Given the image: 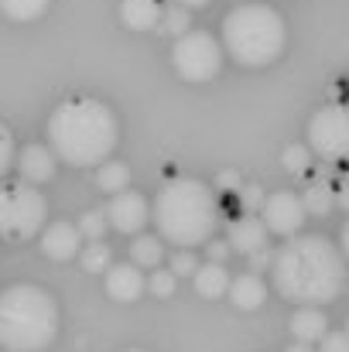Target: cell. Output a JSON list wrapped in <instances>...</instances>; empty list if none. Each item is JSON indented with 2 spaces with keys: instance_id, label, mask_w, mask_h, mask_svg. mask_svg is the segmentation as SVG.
<instances>
[{
  "instance_id": "52a82bcc",
  "label": "cell",
  "mask_w": 349,
  "mask_h": 352,
  "mask_svg": "<svg viewBox=\"0 0 349 352\" xmlns=\"http://www.w3.org/2000/svg\"><path fill=\"white\" fill-rule=\"evenodd\" d=\"M223 55H226L223 45L209 31H189V34L175 38V48H171L175 72L185 82H209L213 76H220Z\"/></svg>"
},
{
  "instance_id": "603a6c76",
  "label": "cell",
  "mask_w": 349,
  "mask_h": 352,
  "mask_svg": "<svg viewBox=\"0 0 349 352\" xmlns=\"http://www.w3.org/2000/svg\"><path fill=\"white\" fill-rule=\"evenodd\" d=\"M48 10V0H0V14L24 24V21H38Z\"/></svg>"
},
{
  "instance_id": "ac0fdd59",
  "label": "cell",
  "mask_w": 349,
  "mask_h": 352,
  "mask_svg": "<svg viewBox=\"0 0 349 352\" xmlns=\"http://www.w3.org/2000/svg\"><path fill=\"white\" fill-rule=\"evenodd\" d=\"M195 291L202 294V298H223V294H230V284H233V277H230V270L223 267V263H202L199 270H195Z\"/></svg>"
},
{
  "instance_id": "8d00e7d4",
  "label": "cell",
  "mask_w": 349,
  "mask_h": 352,
  "mask_svg": "<svg viewBox=\"0 0 349 352\" xmlns=\"http://www.w3.org/2000/svg\"><path fill=\"white\" fill-rule=\"evenodd\" d=\"M178 7H185V10H199V7H206L209 0H175Z\"/></svg>"
},
{
  "instance_id": "f35d334b",
  "label": "cell",
  "mask_w": 349,
  "mask_h": 352,
  "mask_svg": "<svg viewBox=\"0 0 349 352\" xmlns=\"http://www.w3.org/2000/svg\"><path fill=\"white\" fill-rule=\"evenodd\" d=\"M127 352H144V349H127Z\"/></svg>"
},
{
  "instance_id": "f546056e",
  "label": "cell",
  "mask_w": 349,
  "mask_h": 352,
  "mask_svg": "<svg viewBox=\"0 0 349 352\" xmlns=\"http://www.w3.org/2000/svg\"><path fill=\"white\" fill-rule=\"evenodd\" d=\"M240 195H243V209L246 212H257V209H264V188L260 185H246V188H240Z\"/></svg>"
},
{
  "instance_id": "4316f807",
  "label": "cell",
  "mask_w": 349,
  "mask_h": 352,
  "mask_svg": "<svg viewBox=\"0 0 349 352\" xmlns=\"http://www.w3.org/2000/svg\"><path fill=\"white\" fill-rule=\"evenodd\" d=\"M284 168L291 171V175H305L308 171V161H312V154H308V147H302V144H291V147H284Z\"/></svg>"
},
{
  "instance_id": "277c9868",
  "label": "cell",
  "mask_w": 349,
  "mask_h": 352,
  "mask_svg": "<svg viewBox=\"0 0 349 352\" xmlns=\"http://www.w3.org/2000/svg\"><path fill=\"white\" fill-rule=\"evenodd\" d=\"M59 336V305L34 284L0 291V349L45 352Z\"/></svg>"
},
{
  "instance_id": "484cf974",
  "label": "cell",
  "mask_w": 349,
  "mask_h": 352,
  "mask_svg": "<svg viewBox=\"0 0 349 352\" xmlns=\"http://www.w3.org/2000/svg\"><path fill=\"white\" fill-rule=\"evenodd\" d=\"M175 287H178V277H175L171 270H161V267H158V270L147 277V291H151L154 298H171Z\"/></svg>"
},
{
  "instance_id": "d4e9b609",
  "label": "cell",
  "mask_w": 349,
  "mask_h": 352,
  "mask_svg": "<svg viewBox=\"0 0 349 352\" xmlns=\"http://www.w3.org/2000/svg\"><path fill=\"white\" fill-rule=\"evenodd\" d=\"M79 233H83V239H103L107 236V230H110V219H107V212L103 209H89V212H83L79 216Z\"/></svg>"
},
{
  "instance_id": "7402d4cb",
  "label": "cell",
  "mask_w": 349,
  "mask_h": 352,
  "mask_svg": "<svg viewBox=\"0 0 349 352\" xmlns=\"http://www.w3.org/2000/svg\"><path fill=\"white\" fill-rule=\"evenodd\" d=\"M79 263H83L89 274H107V270L114 267V253H110V246H107L103 239H93V243H86V246L79 250Z\"/></svg>"
},
{
  "instance_id": "e575fe53",
  "label": "cell",
  "mask_w": 349,
  "mask_h": 352,
  "mask_svg": "<svg viewBox=\"0 0 349 352\" xmlns=\"http://www.w3.org/2000/svg\"><path fill=\"white\" fill-rule=\"evenodd\" d=\"M336 202H339V206H343V209L349 212V178L343 182V185H339V192H336Z\"/></svg>"
},
{
  "instance_id": "5b68a950",
  "label": "cell",
  "mask_w": 349,
  "mask_h": 352,
  "mask_svg": "<svg viewBox=\"0 0 349 352\" xmlns=\"http://www.w3.org/2000/svg\"><path fill=\"white\" fill-rule=\"evenodd\" d=\"M288 41L284 17L271 3H240L223 21V52L236 65H271Z\"/></svg>"
},
{
  "instance_id": "8992f818",
  "label": "cell",
  "mask_w": 349,
  "mask_h": 352,
  "mask_svg": "<svg viewBox=\"0 0 349 352\" xmlns=\"http://www.w3.org/2000/svg\"><path fill=\"white\" fill-rule=\"evenodd\" d=\"M48 202L38 192V185L28 182H7L0 185V236L3 239H31L45 230Z\"/></svg>"
},
{
  "instance_id": "d590c367",
  "label": "cell",
  "mask_w": 349,
  "mask_h": 352,
  "mask_svg": "<svg viewBox=\"0 0 349 352\" xmlns=\"http://www.w3.org/2000/svg\"><path fill=\"white\" fill-rule=\"evenodd\" d=\"M339 250H343V256H346V263H349V219H346V226H343V233H339Z\"/></svg>"
},
{
  "instance_id": "7c38bea8",
  "label": "cell",
  "mask_w": 349,
  "mask_h": 352,
  "mask_svg": "<svg viewBox=\"0 0 349 352\" xmlns=\"http://www.w3.org/2000/svg\"><path fill=\"white\" fill-rule=\"evenodd\" d=\"M103 287H107V294H110L114 301L130 305V301H137V298L147 291V277L140 274L137 263H114V267L107 270V277H103Z\"/></svg>"
},
{
  "instance_id": "2e32d148",
  "label": "cell",
  "mask_w": 349,
  "mask_h": 352,
  "mask_svg": "<svg viewBox=\"0 0 349 352\" xmlns=\"http://www.w3.org/2000/svg\"><path fill=\"white\" fill-rule=\"evenodd\" d=\"M161 3L158 0H120V21L130 31H151L161 21Z\"/></svg>"
},
{
  "instance_id": "e0dca14e",
  "label": "cell",
  "mask_w": 349,
  "mask_h": 352,
  "mask_svg": "<svg viewBox=\"0 0 349 352\" xmlns=\"http://www.w3.org/2000/svg\"><path fill=\"white\" fill-rule=\"evenodd\" d=\"M264 298H267V287H264V280H260L257 274H240V277H233L230 301L240 308V311H253V308H260Z\"/></svg>"
},
{
  "instance_id": "d6a6232c",
  "label": "cell",
  "mask_w": 349,
  "mask_h": 352,
  "mask_svg": "<svg viewBox=\"0 0 349 352\" xmlns=\"http://www.w3.org/2000/svg\"><path fill=\"white\" fill-rule=\"evenodd\" d=\"M274 263V256L267 253V250H257V253H250V267H271Z\"/></svg>"
},
{
  "instance_id": "9a60e30c",
  "label": "cell",
  "mask_w": 349,
  "mask_h": 352,
  "mask_svg": "<svg viewBox=\"0 0 349 352\" xmlns=\"http://www.w3.org/2000/svg\"><path fill=\"white\" fill-rule=\"evenodd\" d=\"M288 329H291V339H295V342H308V346H312V342H322V336L329 332V318H326L322 308L305 305V308H298V311L291 315Z\"/></svg>"
},
{
  "instance_id": "3957f363",
  "label": "cell",
  "mask_w": 349,
  "mask_h": 352,
  "mask_svg": "<svg viewBox=\"0 0 349 352\" xmlns=\"http://www.w3.org/2000/svg\"><path fill=\"white\" fill-rule=\"evenodd\" d=\"M151 223L158 226L161 239L182 250L209 243L220 223V199L199 178H171L161 185L151 206Z\"/></svg>"
},
{
  "instance_id": "83f0119b",
  "label": "cell",
  "mask_w": 349,
  "mask_h": 352,
  "mask_svg": "<svg viewBox=\"0 0 349 352\" xmlns=\"http://www.w3.org/2000/svg\"><path fill=\"white\" fill-rule=\"evenodd\" d=\"M175 277H195V270H199V260H195V253L192 250H178L175 256H171V267H168Z\"/></svg>"
},
{
  "instance_id": "30bf717a",
  "label": "cell",
  "mask_w": 349,
  "mask_h": 352,
  "mask_svg": "<svg viewBox=\"0 0 349 352\" xmlns=\"http://www.w3.org/2000/svg\"><path fill=\"white\" fill-rule=\"evenodd\" d=\"M107 219H110V226H114L116 233L140 236V230L151 223V206H147V199L140 192H127L123 188V192H116L114 199H110Z\"/></svg>"
},
{
  "instance_id": "ab89813d",
  "label": "cell",
  "mask_w": 349,
  "mask_h": 352,
  "mask_svg": "<svg viewBox=\"0 0 349 352\" xmlns=\"http://www.w3.org/2000/svg\"><path fill=\"white\" fill-rule=\"evenodd\" d=\"M346 336H349V322H346Z\"/></svg>"
},
{
  "instance_id": "4dcf8cb0",
  "label": "cell",
  "mask_w": 349,
  "mask_h": 352,
  "mask_svg": "<svg viewBox=\"0 0 349 352\" xmlns=\"http://www.w3.org/2000/svg\"><path fill=\"white\" fill-rule=\"evenodd\" d=\"M319 352H349V336L346 332H326Z\"/></svg>"
},
{
  "instance_id": "8fae6325",
  "label": "cell",
  "mask_w": 349,
  "mask_h": 352,
  "mask_svg": "<svg viewBox=\"0 0 349 352\" xmlns=\"http://www.w3.org/2000/svg\"><path fill=\"white\" fill-rule=\"evenodd\" d=\"M55 164H59V157H55V151L45 147V144H28V147L14 157V168H17L21 182H28V185H45V182H52V178H55Z\"/></svg>"
},
{
  "instance_id": "ba28073f",
  "label": "cell",
  "mask_w": 349,
  "mask_h": 352,
  "mask_svg": "<svg viewBox=\"0 0 349 352\" xmlns=\"http://www.w3.org/2000/svg\"><path fill=\"white\" fill-rule=\"evenodd\" d=\"M308 147L326 161H349V107H322L308 120Z\"/></svg>"
},
{
  "instance_id": "cb8c5ba5",
  "label": "cell",
  "mask_w": 349,
  "mask_h": 352,
  "mask_svg": "<svg viewBox=\"0 0 349 352\" xmlns=\"http://www.w3.org/2000/svg\"><path fill=\"white\" fill-rule=\"evenodd\" d=\"M158 31L175 34V38L189 34V31H192V10H185V7H178V3L165 7V10H161V21H158Z\"/></svg>"
},
{
  "instance_id": "5bb4252c",
  "label": "cell",
  "mask_w": 349,
  "mask_h": 352,
  "mask_svg": "<svg viewBox=\"0 0 349 352\" xmlns=\"http://www.w3.org/2000/svg\"><path fill=\"white\" fill-rule=\"evenodd\" d=\"M226 243H230V250L246 253V256H250V253H257V250H267V226H264V219H260V216H253V212H246V216L233 219Z\"/></svg>"
},
{
  "instance_id": "1f68e13d",
  "label": "cell",
  "mask_w": 349,
  "mask_h": 352,
  "mask_svg": "<svg viewBox=\"0 0 349 352\" xmlns=\"http://www.w3.org/2000/svg\"><path fill=\"white\" fill-rule=\"evenodd\" d=\"M206 256H209V263H223V260L230 256V243H223V239H209Z\"/></svg>"
},
{
  "instance_id": "9c48e42d",
  "label": "cell",
  "mask_w": 349,
  "mask_h": 352,
  "mask_svg": "<svg viewBox=\"0 0 349 352\" xmlns=\"http://www.w3.org/2000/svg\"><path fill=\"white\" fill-rule=\"evenodd\" d=\"M260 219H264L267 233L288 236V239H291V236L302 233V226H305L308 212H305V202H302V195H298V192L281 188V192H271V195L264 199Z\"/></svg>"
},
{
  "instance_id": "d6986e66",
  "label": "cell",
  "mask_w": 349,
  "mask_h": 352,
  "mask_svg": "<svg viewBox=\"0 0 349 352\" xmlns=\"http://www.w3.org/2000/svg\"><path fill=\"white\" fill-rule=\"evenodd\" d=\"M161 260H165V243H161V236H137V239H134V246H130V263L158 270Z\"/></svg>"
},
{
  "instance_id": "74e56055",
  "label": "cell",
  "mask_w": 349,
  "mask_h": 352,
  "mask_svg": "<svg viewBox=\"0 0 349 352\" xmlns=\"http://www.w3.org/2000/svg\"><path fill=\"white\" fill-rule=\"evenodd\" d=\"M284 352H315V349H312L308 342H291V346H288Z\"/></svg>"
},
{
  "instance_id": "836d02e7",
  "label": "cell",
  "mask_w": 349,
  "mask_h": 352,
  "mask_svg": "<svg viewBox=\"0 0 349 352\" xmlns=\"http://www.w3.org/2000/svg\"><path fill=\"white\" fill-rule=\"evenodd\" d=\"M220 185H223V188H236V192H240V175L223 171V175H220Z\"/></svg>"
},
{
  "instance_id": "6da1fadb",
  "label": "cell",
  "mask_w": 349,
  "mask_h": 352,
  "mask_svg": "<svg viewBox=\"0 0 349 352\" xmlns=\"http://www.w3.org/2000/svg\"><path fill=\"white\" fill-rule=\"evenodd\" d=\"M274 287L295 305L322 308L346 291V256L326 236H291L271 263Z\"/></svg>"
},
{
  "instance_id": "f1b7e54d",
  "label": "cell",
  "mask_w": 349,
  "mask_h": 352,
  "mask_svg": "<svg viewBox=\"0 0 349 352\" xmlns=\"http://www.w3.org/2000/svg\"><path fill=\"white\" fill-rule=\"evenodd\" d=\"M10 164H14V137H10V130L0 123V178L10 171Z\"/></svg>"
},
{
  "instance_id": "44dd1931",
  "label": "cell",
  "mask_w": 349,
  "mask_h": 352,
  "mask_svg": "<svg viewBox=\"0 0 349 352\" xmlns=\"http://www.w3.org/2000/svg\"><path fill=\"white\" fill-rule=\"evenodd\" d=\"M96 185H100L103 192H110V195L130 188V168H127L123 161H103L100 171H96Z\"/></svg>"
},
{
  "instance_id": "7a4b0ae2",
  "label": "cell",
  "mask_w": 349,
  "mask_h": 352,
  "mask_svg": "<svg viewBox=\"0 0 349 352\" xmlns=\"http://www.w3.org/2000/svg\"><path fill=\"white\" fill-rule=\"evenodd\" d=\"M120 140L116 113L100 100H65L48 117V147L72 168H100Z\"/></svg>"
},
{
  "instance_id": "4fadbf2b",
  "label": "cell",
  "mask_w": 349,
  "mask_h": 352,
  "mask_svg": "<svg viewBox=\"0 0 349 352\" xmlns=\"http://www.w3.org/2000/svg\"><path fill=\"white\" fill-rule=\"evenodd\" d=\"M79 250H83V233L76 223L59 219L41 230V253L48 260H72V256H79Z\"/></svg>"
},
{
  "instance_id": "ffe728a7",
  "label": "cell",
  "mask_w": 349,
  "mask_h": 352,
  "mask_svg": "<svg viewBox=\"0 0 349 352\" xmlns=\"http://www.w3.org/2000/svg\"><path fill=\"white\" fill-rule=\"evenodd\" d=\"M302 202H305V212L308 216H329L332 206H336V192L329 188V182H312L305 192H302Z\"/></svg>"
}]
</instances>
